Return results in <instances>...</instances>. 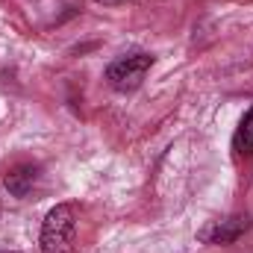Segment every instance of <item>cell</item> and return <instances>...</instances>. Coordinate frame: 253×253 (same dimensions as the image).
Wrapping results in <instances>:
<instances>
[{
  "label": "cell",
  "instance_id": "6da1fadb",
  "mask_svg": "<svg viewBox=\"0 0 253 253\" xmlns=\"http://www.w3.org/2000/svg\"><path fill=\"white\" fill-rule=\"evenodd\" d=\"M74 239H77V212L71 203H59L47 212L42 224V239L39 248L42 253H74Z\"/></svg>",
  "mask_w": 253,
  "mask_h": 253
},
{
  "label": "cell",
  "instance_id": "7a4b0ae2",
  "mask_svg": "<svg viewBox=\"0 0 253 253\" xmlns=\"http://www.w3.org/2000/svg\"><path fill=\"white\" fill-rule=\"evenodd\" d=\"M150 65H153V56H147V53H132V56H124V59H118V62L109 65V68H106V80H109V85H112L115 91H132V88L141 85V80H144V74L150 71Z\"/></svg>",
  "mask_w": 253,
  "mask_h": 253
},
{
  "label": "cell",
  "instance_id": "3957f363",
  "mask_svg": "<svg viewBox=\"0 0 253 253\" xmlns=\"http://www.w3.org/2000/svg\"><path fill=\"white\" fill-rule=\"evenodd\" d=\"M251 227H253L251 215H230V218H221V221H209L197 233V239L203 245H233L245 233H251Z\"/></svg>",
  "mask_w": 253,
  "mask_h": 253
},
{
  "label": "cell",
  "instance_id": "277c9868",
  "mask_svg": "<svg viewBox=\"0 0 253 253\" xmlns=\"http://www.w3.org/2000/svg\"><path fill=\"white\" fill-rule=\"evenodd\" d=\"M36 180H39V171L33 165H21V168H15V171L6 174L3 186H6V191L12 197H27L33 191V186H36Z\"/></svg>",
  "mask_w": 253,
  "mask_h": 253
},
{
  "label": "cell",
  "instance_id": "5b68a950",
  "mask_svg": "<svg viewBox=\"0 0 253 253\" xmlns=\"http://www.w3.org/2000/svg\"><path fill=\"white\" fill-rule=\"evenodd\" d=\"M236 150L248 153V156L253 153V106H251V112L242 118L239 129H236Z\"/></svg>",
  "mask_w": 253,
  "mask_h": 253
},
{
  "label": "cell",
  "instance_id": "8992f818",
  "mask_svg": "<svg viewBox=\"0 0 253 253\" xmlns=\"http://www.w3.org/2000/svg\"><path fill=\"white\" fill-rule=\"evenodd\" d=\"M97 3H121V0H97Z\"/></svg>",
  "mask_w": 253,
  "mask_h": 253
}]
</instances>
